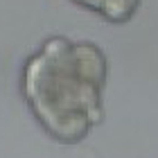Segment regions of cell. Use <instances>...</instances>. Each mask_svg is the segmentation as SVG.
Segmentation results:
<instances>
[{
	"label": "cell",
	"instance_id": "obj_1",
	"mask_svg": "<svg viewBox=\"0 0 158 158\" xmlns=\"http://www.w3.org/2000/svg\"><path fill=\"white\" fill-rule=\"evenodd\" d=\"M106 56L95 43L52 36L23 66L20 88L50 138L73 145L104 118Z\"/></svg>",
	"mask_w": 158,
	"mask_h": 158
},
{
	"label": "cell",
	"instance_id": "obj_2",
	"mask_svg": "<svg viewBox=\"0 0 158 158\" xmlns=\"http://www.w3.org/2000/svg\"><path fill=\"white\" fill-rule=\"evenodd\" d=\"M73 2L104 16L109 23H127L140 9V0H73Z\"/></svg>",
	"mask_w": 158,
	"mask_h": 158
}]
</instances>
